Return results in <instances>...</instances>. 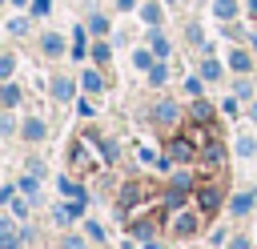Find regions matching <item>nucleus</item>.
I'll return each mask as SVG.
<instances>
[{"instance_id": "obj_12", "label": "nucleus", "mask_w": 257, "mask_h": 249, "mask_svg": "<svg viewBox=\"0 0 257 249\" xmlns=\"http://www.w3.org/2000/svg\"><path fill=\"white\" fill-rule=\"evenodd\" d=\"M64 245H68V249H84V245H80V241H76V237H72V241H64Z\"/></svg>"}, {"instance_id": "obj_10", "label": "nucleus", "mask_w": 257, "mask_h": 249, "mask_svg": "<svg viewBox=\"0 0 257 249\" xmlns=\"http://www.w3.org/2000/svg\"><path fill=\"white\" fill-rule=\"evenodd\" d=\"M12 72V56H0V76H8Z\"/></svg>"}, {"instance_id": "obj_1", "label": "nucleus", "mask_w": 257, "mask_h": 249, "mask_svg": "<svg viewBox=\"0 0 257 249\" xmlns=\"http://www.w3.org/2000/svg\"><path fill=\"white\" fill-rule=\"evenodd\" d=\"M120 221L137 233V237H153L161 233V225L169 221V197L157 181L137 177L120 189Z\"/></svg>"}, {"instance_id": "obj_4", "label": "nucleus", "mask_w": 257, "mask_h": 249, "mask_svg": "<svg viewBox=\"0 0 257 249\" xmlns=\"http://www.w3.org/2000/svg\"><path fill=\"white\" fill-rule=\"evenodd\" d=\"M60 48H64L60 36H44V52H60Z\"/></svg>"}, {"instance_id": "obj_8", "label": "nucleus", "mask_w": 257, "mask_h": 249, "mask_svg": "<svg viewBox=\"0 0 257 249\" xmlns=\"http://www.w3.org/2000/svg\"><path fill=\"white\" fill-rule=\"evenodd\" d=\"M237 8H233V0H217V16H233Z\"/></svg>"}, {"instance_id": "obj_7", "label": "nucleus", "mask_w": 257, "mask_h": 249, "mask_svg": "<svg viewBox=\"0 0 257 249\" xmlns=\"http://www.w3.org/2000/svg\"><path fill=\"white\" fill-rule=\"evenodd\" d=\"M249 205H253V197H249V193H241V197H237V201H233V213H245V209H249Z\"/></svg>"}, {"instance_id": "obj_2", "label": "nucleus", "mask_w": 257, "mask_h": 249, "mask_svg": "<svg viewBox=\"0 0 257 249\" xmlns=\"http://www.w3.org/2000/svg\"><path fill=\"white\" fill-rule=\"evenodd\" d=\"M221 153V137L217 125L209 116V104H193V120L169 141V161H217Z\"/></svg>"}, {"instance_id": "obj_5", "label": "nucleus", "mask_w": 257, "mask_h": 249, "mask_svg": "<svg viewBox=\"0 0 257 249\" xmlns=\"http://www.w3.org/2000/svg\"><path fill=\"white\" fill-rule=\"evenodd\" d=\"M229 60H233V68H237V72H245V68H249V56H245V52H233Z\"/></svg>"}, {"instance_id": "obj_6", "label": "nucleus", "mask_w": 257, "mask_h": 249, "mask_svg": "<svg viewBox=\"0 0 257 249\" xmlns=\"http://www.w3.org/2000/svg\"><path fill=\"white\" fill-rule=\"evenodd\" d=\"M16 96H20V92H16L12 84H4V88H0V100H4V104H16Z\"/></svg>"}, {"instance_id": "obj_9", "label": "nucleus", "mask_w": 257, "mask_h": 249, "mask_svg": "<svg viewBox=\"0 0 257 249\" xmlns=\"http://www.w3.org/2000/svg\"><path fill=\"white\" fill-rule=\"evenodd\" d=\"M60 193H68V197H80V189H76L72 181H60Z\"/></svg>"}, {"instance_id": "obj_11", "label": "nucleus", "mask_w": 257, "mask_h": 249, "mask_svg": "<svg viewBox=\"0 0 257 249\" xmlns=\"http://www.w3.org/2000/svg\"><path fill=\"white\" fill-rule=\"evenodd\" d=\"M229 249H249V241H241V237H237V241H233Z\"/></svg>"}, {"instance_id": "obj_3", "label": "nucleus", "mask_w": 257, "mask_h": 249, "mask_svg": "<svg viewBox=\"0 0 257 249\" xmlns=\"http://www.w3.org/2000/svg\"><path fill=\"white\" fill-rule=\"evenodd\" d=\"M24 137H28V141L44 137V125H40V120H28V125H24Z\"/></svg>"}]
</instances>
